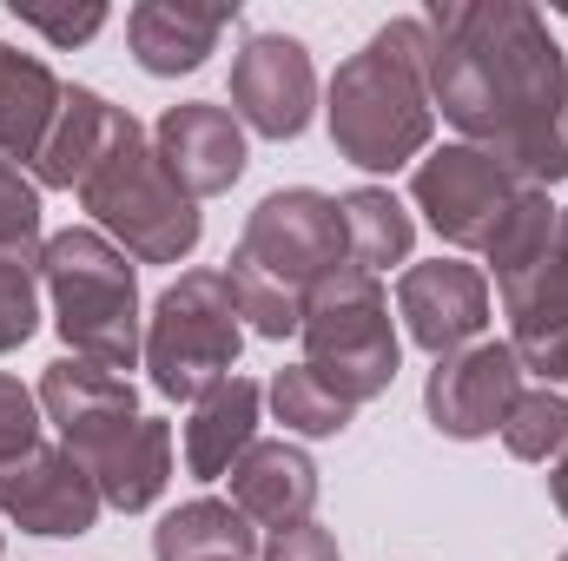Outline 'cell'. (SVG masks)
Returning <instances> with one entry per match:
<instances>
[{
  "instance_id": "1",
  "label": "cell",
  "mask_w": 568,
  "mask_h": 561,
  "mask_svg": "<svg viewBox=\"0 0 568 561\" xmlns=\"http://www.w3.org/2000/svg\"><path fill=\"white\" fill-rule=\"evenodd\" d=\"M429 27V106L516 178L536 140L568 113V60L523 0H443ZM523 185V178H516Z\"/></svg>"
},
{
  "instance_id": "2",
  "label": "cell",
  "mask_w": 568,
  "mask_h": 561,
  "mask_svg": "<svg viewBox=\"0 0 568 561\" xmlns=\"http://www.w3.org/2000/svg\"><path fill=\"white\" fill-rule=\"evenodd\" d=\"M337 265H351L337 198L317 185H291V192L258 198V212L245 218V232L225 258V284H232V304L252 324V337L284 344L304 330V297Z\"/></svg>"
},
{
  "instance_id": "3",
  "label": "cell",
  "mask_w": 568,
  "mask_h": 561,
  "mask_svg": "<svg viewBox=\"0 0 568 561\" xmlns=\"http://www.w3.org/2000/svg\"><path fill=\"white\" fill-rule=\"evenodd\" d=\"M331 145L364 172H397L429 145V27L390 20L331 80Z\"/></svg>"
},
{
  "instance_id": "4",
  "label": "cell",
  "mask_w": 568,
  "mask_h": 561,
  "mask_svg": "<svg viewBox=\"0 0 568 561\" xmlns=\"http://www.w3.org/2000/svg\"><path fill=\"white\" fill-rule=\"evenodd\" d=\"M40 284L53 297V324H60L73 357L106 364L120 377L145 357L140 278H133V258L106 232H93V225L53 232L40 245Z\"/></svg>"
},
{
  "instance_id": "5",
  "label": "cell",
  "mask_w": 568,
  "mask_h": 561,
  "mask_svg": "<svg viewBox=\"0 0 568 561\" xmlns=\"http://www.w3.org/2000/svg\"><path fill=\"white\" fill-rule=\"evenodd\" d=\"M304 364L344 397V404H371L397 384V324H390V297L384 278L357 272V265H337L331 278L304 297Z\"/></svg>"
},
{
  "instance_id": "6",
  "label": "cell",
  "mask_w": 568,
  "mask_h": 561,
  "mask_svg": "<svg viewBox=\"0 0 568 561\" xmlns=\"http://www.w3.org/2000/svg\"><path fill=\"white\" fill-rule=\"evenodd\" d=\"M239 350H245V317L232 304L225 272H185L179 284L159 290L145 317V370L159 397L199 404L239 370Z\"/></svg>"
},
{
  "instance_id": "7",
  "label": "cell",
  "mask_w": 568,
  "mask_h": 561,
  "mask_svg": "<svg viewBox=\"0 0 568 561\" xmlns=\"http://www.w3.org/2000/svg\"><path fill=\"white\" fill-rule=\"evenodd\" d=\"M87 212H93V232L120 238L126 258L140 265H179L192 258L205 218H199V198L179 192V178L159 165V152L145 145V133H126L113 145V159L80 185Z\"/></svg>"
},
{
  "instance_id": "8",
  "label": "cell",
  "mask_w": 568,
  "mask_h": 561,
  "mask_svg": "<svg viewBox=\"0 0 568 561\" xmlns=\"http://www.w3.org/2000/svg\"><path fill=\"white\" fill-rule=\"evenodd\" d=\"M516 192L523 185L483 145H443V152H429L424 165H417V178H410V198L429 218V232L443 245H456V252H483L496 238L503 212L516 205Z\"/></svg>"
},
{
  "instance_id": "9",
  "label": "cell",
  "mask_w": 568,
  "mask_h": 561,
  "mask_svg": "<svg viewBox=\"0 0 568 561\" xmlns=\"http://www.w3.org/2000/svg\"><path fill=\"white\" fill-rule=\"evenodd\" d=\"M317 106V67L304 40L291 33H252L232 53V120L258 140H297Z\"/></svg>"
},
{
  "instance_id": "10",
  "label": "cell",
  "mask_w": 568,
  "mask_h": 561,
  "mask_svg": "<svg viewBox=\"0 0 568 561\" xmlns=\"http://www.w3.org/2000/svg\"><path fill=\"white\" fill-rule=\"evenodd\" d=\"M523 397V364L509 344H469L456 357H436L424 384V410L429 422L449 436V442H476V436H496L503 417L516 410Z\"/></svg>"
},
{
  "instance_id": "11",
  "label": "cell",
  "mask_w": 568,
  "mask_h": 561,
  "mask_svg": "<svg viewBox=\"0 0 568 561\" xmlns=\"http://www.w3.org/2000/svg\"><path fill=\"white\" fill-rule=\"evenodd\" d=\"M397 317L429 357H456L489 330V278L463 258H429L397 278Z\"/></svg>"
},
{
  "instance_id": "12",
  "label": "cell",
  "mask_w": 568,
  "mask_h": 561,
  "mask_svg": "<svg viewBox=\"0 0 568 561\" xmlns=\"http://www.w3.org/2000/svg\"><path fill=\"white\" fill-rule=\"evenodd\" d=\"M67 456L93 476V489H100L106 509L140 516L172 482V422L120 417V422H106V429H93V436H80Z\"/></svg>"
},
{
  "instance_id": "13",
  "label": "cell",
  "mask_w": 568,
  "mask_h": 561,
  "mask_svg": "<svg viewBox=\"0 0 568 561\" xmlns=\"http://www.w3.org/2000/svg\"><path fill=\"white\" fill-rule=\"evenodd\" d=\"M100 509L106 502H100L93 476L60 442H40L0 469V516H13L27 536H87L100 522Z\"/></svg>"
},
{
  "instance_id": "14",
  "label": "cell",
  "mask_w": 568,
  "mask_h": 561,
  "mask_svg": "<svg viewBox=\"0 0 568 561\" xmlns=\"http://www.w3.org/2000/svg\"><path fill=\"white\" fill-rule=\"evenodd\" d=\"M152 152L185 198H219L245 172V126L232 120V106L185 100V106H165V120L152 126Z\"/></svg>"
},
{
  "instance_id": "15",
  "label": "cell",
  "mask_w": 568,
  "mask_h": 561,
  "mask_svg": "<svg viewBox=\"0 0 568 561\" xmlns=\"http://www.w3.org/2000/svg\"><path fill=\"white\" fill-rule=\"evenodd\" d=\"M503 310H509V350L523 364V377H542L549 390L568 377V258L549 252L529 278L503 284Z\"/></svg>"
},
{
  "instance_id": "16",
  "label": "cell",
  "mask_w": 568,
  "mask_h": 561,
  "mask_svg": "<svg viewBox=\"0 0 568 561\" xmlns=\"http://www.w3.org/2000/svg\"><path fill=\"white\" fill-rule=\"evenodd\" d=\"M126 133H140V120H133L126 106L100 100L93 86H67L60 120H53V133H47V145H40V159H33L40 185H60V192L87 185V178L113 159V145L126 140Z\"/></svg>"
},
{
  "instance_id": "17",
  "label": "cell",
  "mask_w": 568,
  "mask_h": 561,
  "mask_svg": "<svg viewBox=\"0 0 568 561\" xmlns=\"http://www.w3.org/2000/svg\"><path fill=\"white\" fill-rule=\"evenodd\" d=\"M232 509L252 529H297L317 509V462L291 442H252L232 462Z\"/></svg>"
},
{
  "instance_id": "18",
  "label": "cell",
  "mask_w": 568,
  "mask_h": 561,
  "mask_svg": "<svg viewBox=\"0 0 568 561\" xmlns=\"http://www.w3.org/2000/svg\"><path fill=\"white\" fill-rule=\"evenodd\" d=\"M239 7H185V0H140L126 13V40L152 80H179L192 67H205V53L219 47V33L232 27Z\"/></svg>"
},
{
  "instance_id": "19",
  "label": "cell",
  "mask_w": 568,
  "mask_h": 561,
  "mask_svg": "<svg viewBox=\"0 0 568 561\" xmlns=\"http://www.w3.org/2000/svg\"><path fill=\"white\" fill-rule=\"evenodd\" d=\"M33 397H40L47 422L60 429V449H73L80 436H93V429H106V422H120V417H140L133 377H120L106 364H87V357L47 364V377H40Z\"/></svg>"
},
{
  "instance_id": "20",
  "label": "cell",
  "mask_w": 568,
  "mask_h": 561,
  "mask_svg": "<svg viewBox=\"0 0 568 561\" xmlns=\"http://www.w3.org/2000/svg\"><path fill=\"white\" fill-rule=\"evenodd\" d=\"M258 410H265V390L252 377H225L219 390H205L192 404V422H185V469L199 482L225 476L258 442Z\"/></svg>"
},
{
  "instance_id": "21",
  "label": "cell",
  "mask_w": 568,
  "mask_h": 561,
  "mask_svg": "<svg viewBox=\"0 0 568 561\" xmlns=\"http://www.w3.org/2000/svg\"><path fill=\"white\" fill-rule=\"evenodd\" d=\"M60 100H67V86L47 73V60L0 40V159L7 165L40 159V145L60 120Z\"/></svg>"
},
{
  "instance_id": "22",
  "label": "cell",
  "mask_w": 568,
  "mask_h": 561,
  "mask_svg": "<svg viewBox=\"0 0 568 561\" xmlns=\"http://www.w3.org/2000/svg\"><path fill=\"white\" fill-rule=\"evenodd\" d=\"M265 549L258 529L232 502H185L152 529V561H252Z\"/></svg>"
},
{
  "instance_id": "23",
  "label": "cell",
  "mask_w": 568,
  "mask_h": 561,
  "mask_svg": "<svg viewBox=\"0 0 568 561\" xmlns=\"http://www.w3.org/2000/svg\"><path fill=\"white\" fill-rule=\"evenodd\" d=\"M337 212H344V245H351V265H357V272L384 278L390 265H410L417 218L404 212L397 192H384V185H357V192L337 198Z\"/></svg>"
},
{
  "instance_id": "24",
  "label": "cell",
  "mask_w": 568,
  "mask_h": 561,
  "mask_svg": "<svg viewBox=\"0 0 568 561\" xmlns=\"http://www.w3.org/2000/svg\"><path fill=\"white\" fill-rule=\"evenodd\" d=\"M556 225H562V205H549V192L523 185V192H516V205L503 212L496 238L483 245V258H489V272H496V290H503V284H516V278H529V272L556 252Z\"/></svg>"
},
{
  "instance_id": "25",
  "label": "cell",
  "mask_w": 568,
  "mask_h": 561,
  "mask_svg": "<svg viewBox=\"0 0 568 561\" xmlns=\"http://www.w3.org/2000/svg\"><path fill=\"white\" fill-rule=\"evenodd\" d=\"M272 410H278L284 429H297V436H337V429H351V417H357V404H344L311 364H291V370H278L272 377Z\"/></svg>"
},
{
  "instance_id": "26",
  "label": "cell",
  "mask_w": 568,
  "mask_h": 561,
  "mask_svg": "<svg viewBox=\"0 0 568 561\" xmlns=\"http://www.w3.org/2000/svg\"><path fill=\"white\" fill-rule=\"evenodd\" d=\"M496 436H503V449H509L516 462H549V456H562L568 449V397L549 390V384H542V390H523Z\"/></svg>"
},
{
  "instance_id": "27",
  "label": "cell",
  "mask_w": 568,
  "mask_h": 561,
  "mask_svg": "<svg viewBox=\"0 0 568 561\" xmlns=\"http://www.w3.org/2000/svg\"><path fill=\"white\" fill-rule=\"evenodd\" d=\"M33 245H40V192L20 178V165L0 159V258L33 265Z\"/></svg>"
},
{
  "instance_id": "28",
  "label": "cell",
  "mask_w": 568,
  "mask_h": 561,
  "mask_svg": "<svg viewBox=\"0 0 568 561\" xmlns=\"http://www.w3.org/2000/svg\"><path fill=\"white\" fill-rule=\"evenodd\" d=\"M40 324V290H33V265L0 258V357L20 350Z\"/></svg>"
},
{
  "instance_id": "29",
  "label": "cell",
  "mask_w": 568,
  "mask_h": 561,
  "mask_svg": "<svg viewBox=\"0 0 568 561\" xmlns=\"http://www.w3.org/2000/svg\"><path fill=\"white\" fill-rule=\"evenodd\" d=\"M40 442H47V436H40V397H33L20 377L0 370V469L20 462V456L40 449Z\"/></svg>"
},
{
  "instance_id": "30",
  "label": "cell",
  "mask_w": 568,
  "mask_h": 561,
  "mask_svg": "<svg viewBox=\"0 0 568 561\" xmlns=\"http://www.w3.org/2000/svg\"><path fill=\"white\" fill-rule=\"evenodd\" d=\"M13 13H20L27 27H40L53 47H80V40H93V33L106 27V7H73V13H53V7H33V0H27V7L13 0Z\"/></svg>"
},
{
  "instance_id": "31",
  "label": "cell",
  "mask_w": 568,
  "mask_h": 561,
  "mask_svg": "<svg viewBox=\"0 0 568 561\" xmlns=\"http://www.w3.org/2000/svg\"><path fill=\"white\" fill-rule=\"evenodd\" d=\"M258 555H265V561H344V555H337V536H331V529H317V522L278 529Z\"/></svg>"
},
{
  "instance_id": "32",
  "label": "cell",
  "mask_w": 568,
  "mask_h": 561,
  "mask_svg": "<svg viewBox=\"0 0 568 561\" xmlns=\"http://www.w3.org/2000/svg\"><path fill=\"white\" fill-rule=\"evenodd\" d=\"M549 496H556V509L568 516V449L556 456V469H549Z\"/></svg>"
},
{
  "instance_id": "33",
  "label": "cell",
  "mask_w": 568,
  "mask_h": 561,
  "mask_svg": "<svg viewBox=\"0 0 568 561\" xmlns=\"http://www.w3.org/2000/svg\"><path fill=\"white\" fill-rule=\"evenodd\" d=\"M556 252L568 258V205H562V225H556Z\"/></svg>"
},
{
  "instance_id": "34",
  "label": "cell",
  "mask_w": 568,
  "mask_h": 561,
  "mask_svg": "<svg viewBox=\"0 0 568 561\" xmlns=\"http://www.w3.org/2000/svg\"><path fill=\"white\" fill-rule=\"evenodd\" d=\"M556 561H568V555H556Z\"/></svg>"
}]
</instances>
